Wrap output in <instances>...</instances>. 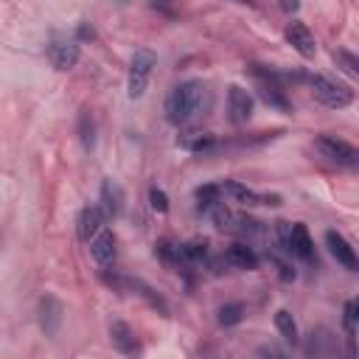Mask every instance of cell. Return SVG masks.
<instances>
[{
	"label": "cell",
	"instance_id": "obj_37",
	"mask_svg": "<svg viewBox=\"0 0 359 359\" xmlns=\"http://www.w3.org/2000/svg\"><path fill=\"white\" fill-rule=\"evenodd\" d=\"M241 3H250V0H241Z\"/></svg>",
	"mask_w": 359,
	"mask_h": 359
},
{
	"label": "cell",
	"instance_id": "obj_32",
	"mask_svg": "<svg viewBox=\"0 0 359 359\" xmlns=\"http://www.w3.org/2000/svg\"><path fill=\"white\" fill-rule=\"evenodd\" d=\"M87 39H90V42L95 39V28H93L87 20H81L79 28H76V42H87Z\"/></svg>",
	"mask_w": 359,
	"mask_h": 359
},
{
	"label": "cell",
	"instance_id": "obj_14",
	"mask_svg": "<svg viewBox=\"0 0 359 359\" xmlns=\"http://www.w3.org/2000/svg\"><path fill=\"white\" fill-rule=\"evenodd\" d=\"M104 210H101V205H87V208H81V213H79V219H76V233H79V238L87 244L101 227H104Z\"/></svg>",
	"mask_w": 359,
	"mask_h": 359
},
{
	"label": "cell",
	"instance_id": "obj_21",
	"mask_svg": "<svg viewBox=\"0 0 359 359\" xmlns=\"http://www.w3.org/2000/svg\"><path fill=\"white\" fill-rule=\"evenodd\" d=\"M180 146L185 151H210L216 149V137L210 132H188L180 137Z\"/></svg>",
	"mask_w": 359,
	"mask_h": 359
},
{
	"label": "cell",
	"instance_id": "obj_20",
	"mask_svg": "<svg viewBox=\"0 0 359 359\" xmlns=\"http://www.w3.org/2000/svg\"><path fill=\"white\" fill-rule=\"evenodd\" d=\"M154 255H157L165 266H180V264H185L182 244H177V241H171V238H160V241L154 244Z\"/></svg>",
	"mask_w": 359,
	"mask_h": 359
},
{
	"label": "cell",
	"instance_id": "obj_10",
	"mask_svg": "<svg viewBox=\"0 0 359 359\" xmlns=\"http://www.w3.org/2000/svg\"><path fill=\"white\" fill-rule=\"evenodd\" d=\"M98 202H101V210H104L107 219H118V216L123 213V202H126L121 182L104 180V182H101V191H98Z\"/></svg>",
	"mask_w": 359,
	"mask_h": 359
},
{
	"label": "cell",
	"instance_id": "obj_18",
	"mask_svg": "<svg viewBox=\"0 0 359 359\" xmlns=\"http://www.w3.org/2000/svg\"><path fill=\"white\" fill-rule=\"evenodd\" d=\"M109 339H112V345L121 351V353H137V337H135V331L123 323V320H112L109 323Z\"/></svg>",
	"mask_w": 359,
	"mask_h": 359
},
{
	"label": "cell",
	"instance_id": "obj_12",
	"mask_svg": "<svg viewBox=\"0 0 359 359\" xmlns=\"http://www.w3.org/2000/svg\"><path fill=\"white\" fill-rule=\"evenodd\" d=\"M283 36H286V42L303 56V59H314V53H317V42H314V36H311V31L303 25V22H289L286 25V31H283Z\"/></svg>",
	"mask_w": 359,
	"mask_h": 359
},
{
	"label": "cell",
	"instance_id": "obj_24",
	"mask_svg": "<svg viewBox=\"0 0 359 359\" xmlns=\"http://www.w3.org/2000/svg\"><path fill=\"white\" fill-rule=\"evenodd\" d=\"M79 137H81V146H84L87 151L95 146V123H93L90 109H81V112H79Z\"/></svg>",
	"mask_w": 359,
	"mask_h": 359
},
{
	"label": "cell",
	"instance_id": "obj_27",
	"mask_svg": "<svg viewBox=\"0 0 359 359\" xmlns=\"http://www.w3.org/2000/svg\"><path fill=\"white\" fill-rule=\"evenodd\" d=\"M334 59H337V65H342V70H345L348 76H359V59H356L353 53H348V50H334Z\"/></svg>",
	"mask_w": 359,
	"mask_h": 359
},
{
	"label": "cell",
	"instance_id": "obj_13",
	"mask_svg": "<svg viewBox=\"0 0 359 359\" xmlns=\"http://www.w3.org/2000/svg\"><path fill=\"white\" fill-rule=\"evenodd\" d=\"M65 320V309L56 297H42L39 300V328L45 331V337H56Z\"/></svg>",
	"mask_w": 359,
	"mask_h": 359
},
{
	"label": "cell",
	"instance_id": "obj_7",
	"mask_svg": "<svg viewBox=\"0 0 359 359\" xmlns=\"http://www.w3.org/2000/svg\"><path fill=\"white\" fill-rule=\"evenodd\" d=\"M283 252H286V255H294V258H300V261H306V264H311V261H314V241H311V236H309L306 224H300V222L289 224Z\"/></svg>",
	"mask_w": 359,
	"mask_h": 359
},
{
	"label": "cell",
	"instance_id": "obj_11",
	"mask_svg": "<svg viewBox=\"0 0 359 359\" xmlns=\"http://www.w3.org/2000/svg\"><path fill=\"white\" fill-rule=\"evenodd\" d=\"M90 255H93V261L101 266V269H109L112 264H115V236L109 233V230H98L90 241Z\"/></svg>",
	"mask_w": 359,
	"mask_h": 359
},
{
	"label": "cell",
	"instance_id": "obj_8",
	"mask_svg": "<svg viewBox=\"0 0 359 359\" xmlns=\"http://www.w3.org/2000/svg\"><path fill=\"white\" fill-rule=\"evenodd\" d=\"M325 244H328V252L337 258L339 266H345L348 272H356L359 269V261H356V250L351 247V241L337 233V230H325Z\"/></svg>",
	"mask_w": 359,
	"mask_h": 359
},
{
	"label": "cell",
	"instance_id": "obj_1",
	"mask_svg": "<svg viewBox=\"0 0 359 359\" xmlns=\"http://www.w3.org/2000/svg\"><path fill=\"white\" fill-rule=\"evenodd\" d=\"M208 87L202 81H182L165 95V118L174 126H185L208 107Z\"/></svg>",
	"mask_w": 359,
	"mask_h": 359
},
{
	"label": "cell",
	"instance_id": "obj_36",
	"mask_svg": "<svg viewBox=\"0 0 359 359\" xmlns=\"http://www.w3.org/2000/svg\"><path fill=\"white\" fill-rule=\"evenodd\" d=\"M154 3H160V6H163V3H168V0H154Z\"/></svg>",
	"mask_w": 359,
	"mask_h": 359
},
{
	"label": "cell",
	"instance_id": "obj_19",
	"mask_svg": "<svg viewBox=\"0 0 359 359\" xmlns=\"http://www.w3.org/2000/svg\"><path fill=\"white\" fill-rule=\"evenodd\" d=\"M258 98H261L266 107H272V109H280V112H289V109H292L286 93H283L278 84H266V81L258 84Z\"/></svg>",
	"mask_w": 359,
	"mask_h": 359
},
{
	"label": "cell",
	"instance_id": "obj_34",
	"mask_svg": "<svg viewBox=\"0 0 359 359\" xmlns=\"http://www.w3.org/2000/svg\"><path fill=\"white\" fill-rule=\"evenodd\" d=\"M280 8H283L286 14H294V11L300 8V0H280Z\"/></svg>",
	"mask_w": 359,
	"mask_h": 359
},
{
	"label": "cell",
	"instance_id": "obj_23",
	"mask_svg": "<svg viewBox=\"0 0 359 359\" xmlns=\"http://www.w3.org/2000/svg\"><path fill=\"white\" fill-rule=\"evenodd\" d=\"M216 320H219L222 328H233V325H238L244 320V306L241 303H224V306H219Z\"/></svg>",
	"mask_w": 359,
	"mask_h": 359
},
{
	"label": "cell",
	"instance_id": "obj_2",
	"mask_svg": "<svg viewBox=\"0 0 359 359\" xmlns=\"http://www.w3.org/2000/svg\"><path fill=\"white\" fill-rule=\"evenodd\" d=\"M157 65V56L146 48L135 50L132 53V62H129V79H126V93L129 98H140L146 93V84H149V76H151V67Z\"/></svg>",
	"mask_w": 359,
	"mask_h": 359
},
{
	"label": "cell",
	"instance_id": "obj_5",
	"mask_svg": "<svg viewBox=\"0 0 359 359\" xmlns=\"http://www.w3.org/2000/svg\"><path fill=\"white\" fill-rule=\"evenodd\" d=\"M314 146H317V151H320L325 160H331V163H337V165L353 168V165L359 163V151H356L348 140H339V137H334V135H320Z\"/></svg>",
	"mask_w": 359,
	"mask_h": 359
},
{
	"label": "cell",
	"instance_id": "obj_15",
	"mask_svg": "<svg viewBox=\"0 0 359 359\" xmlns=\"http://www.w3.org/2000/svg\"><path fill=\"white\" fill-rule=\"evenodd\" d=\"M337 353V337L325 328H317L309 334V342H306V356H314V359H325V356H334Z\"/></svg>",
	"mask_w": 359,
	"mask_h": 359
},
{
	"label": "cell",
	"instance_id": "obj_35",
	"mask_svg": "<svg viewBox=\"0 0 359 359\" xmlns=\"http://www.w3.org/2000/svg\"><path fill=\"white\" fill-rule=\"evenodd\" d=\"M115 3H118V6H126V3H129V0H115Z\"/></svg>",
	"mask_w": 359,
	"mask_h": 359
},
{
	"label": "cell",
	"instance_id": "obj_16",
	"mask_svg": "<svg viewBox=\"0 0 359 359\" xmlns=\"http://www.w3.org/2000/svg\"><path fill=\"white\" fill-rule=\"evenodd\" d=\"M224 264L233 266V269L250 272V269L258 266V255H255V250L247 247V244H230V247L224 250Z\"/></svg>",
	"mask_w": 359,
	"mask_h": 359
},
{
	"label": "cell",
	"instance_id": "obj_3",
	"mask_svg": "<svg viewBox=\"0 0 359 359\" xmlns=\"http://www.w3.org/2000/svg\"><path fill=\"white\" fill-rule=\"evenodd\" d=\"M309 84H311L314 98H317L320 104L331 107V109H345V107L353 101V90H351V87L337 84V81H331V79H325V76H311Z\"/></svg>",
	"mask_w": 359,
	"mask_h": 359
},
{
	"label": "cell",
	"instance_id": "obj_29",
	"mask_svg": "<svg viewBox=\"0 0 359 359\" xmlns=\"http://www.w3.org/2000/svg\"><path fill=\"white\" fill-rule=\"evenodd\" d=\"M135 289H140L137 294H143V297H146V300H149L154 309H160L163 314H168V306H165V300H163L160 294H154V289H149V286H146V283H140V280H135Z\"/></svg>",
	"mask_w": 359,
	"mask_h": 359
},
{
	"label": "cell",
	"instance_id": "obj_25",
	"mask_svg": "<svg viewBox=\"0 0 359 359\" xmlns=\"http://www.w3.org/2000/svg\"><path fill=\"white\" fill-rule=\"evenodd\" d=\"M275 328L280 331V337L286 339V342H297V323H294V317L286 311V309H280L278 314H275Z\"/></svg>",
	"mask_w": 359,
	"mask_h": 359
},
{
	"label": "cell",
	"instance_id": "obj_22",
	"mask_svg": "<svg viewBox=\"0 0 359 359\" xmlns=\"http://www.w3.org/2000/svg\"><path fill=\"white\" fill-rule=\"evenodd\" d=\"M194 199H196V208H199V210H210V208H216V205L222 202V188H219L216 182L199 185V188L194 191Z\"/></svg>",
	"mask_w": 359,
	"mask_h": 359
},
{
	"label": "cell",
	"instance_id": "obj_30",
	"mask_svg": "<svg viewBox=\"0 0 359 359\" xmlns=\"http://www.w3.org/2000/svg\"><path fill=\"white\" fill-rule=\"evenodd\" d=\"M149 202H151V210H157V213H165V210H168V196H165V191L157 188V185L149 191Z\"/></svg>",
	"mask_w": 359,
	"mask_h": 359
},
{
	"label": "cell",
	"instance_id": "obj_4",
	"mask_svg": "<svg viewBox=\"0 0 359 359\" xmlns=\"http://www.w3.org/2000/svg\"><path fill=\"white\" fill-rule=\"evenodd\" d=\"M210 216H213V224L222 230V233H233V236H252V233H261V222L250 219L247 213H236L230 208H224L222 202L216 208H210Z\"/></svg>",
	"mask_w": 359,
	"mask_h": 359
},
{
	"label": "cell",
	"instance_id": "obj_31",
	"mask_svg": "<svg viewBox=\"0 0 359 359\" xmlns=\"http://www.w3.org/2000/svg\"><path fill=\"white\" fill-rule=\"evenodd\" d=\"M269 258H272V264L278 266V275H280V280H294V269H292V264H289V261H283V258H278L275 252H272Z\"/></svg>",
	"mask_w": 359,
	"mask_h": 359
},
{
	"label": "cell",
	"instance_id": "obj_17",
	"mask_svg": "<svg viewBox=\"0 0 359 359\" xmlns=\"http://www.w3.org/2000/svg\"><path fill=\"white\" fill-rule=\"evenodd\" d=\"M219 188H222L224 196H230V199L238 202V205H247V208L264 205V194H255L252 188H247V185H241V182H236V180H224V182H219Z\"/></svg>",
	"mask_w": 359,
	"mask_h": 359
},
{
	"label": "cell",
	"instance_id": "obj_6",
	"mask_svg": "<svg viewBox=\"0 0 359 359\" xmlns=\"http://www.w3.org/2000/svg\"><path fill=\"white\" fill-rule=\"evenodd\" d=\"M81 50H79V42L76 39H67L62 34H53L48 39V62L56 67V70H70L76 67Z\"/></svg>",
	"mask_w": 359,
	"mask_h": 359
},
{
	"label": "cell",
	"instance_id": "obj_26",
	"mask_svg": "<svg viewBox=\"0 0 359 359\" xmlns=\"http://www.w3.org/2000/svg\"><path fill=\"white\" fill-rule=\"evenodd\" d=\"M342 325H345V334L348 339L356 337V300H348L345 309H342Z\"/></svg>",
	"mask_w": 359,
	"mask_h": 359
},
{
	"label": "cell",
	"instance_id": "obj_28",
	"mask_svg": "<svg viewBox=\"0 0 359 359\" xmlns=\"http://www.w3.org/2000/svg\"><path fill=\"white\" fill-rule=\"evenodd\" d=\"M182 255H185V261L208 258V241H188V244H182Z\"/></svg>",
	"mask_w": 359,
	"mask_h": 359
},
{
	"label": "cell",
	"instance_id": "obj_9",
	"mask_svg": "<svg viewBox=\"0 0 359 359\" xmlns=\"http://www.w3.org/2000/svg\"><path fill=\"white\" fill-rule=\"evenodd\" d=\"M227 118L236 123V126H241V123H247L250 118H252V95L244 90V87H230L227 90Z\"/></svg>",
	"mask_w": 359,
	"mask_h": 359
},
{
	"label": "cell",
	"instance_id": "obj_33",
	"mask_svg": "<svg viewBox=\"0 0 359 359\" xmlns=\"http://www.w3.org/2000/svg\"><path fill=\"white\" fill-rule=\"evenodd\" d=\"M258 356H280L283 359L286 353L280 348H275V345H264V348H258Z\"/></svg>",
	"mask_w": 359,
	"mask_h": 359
}]
</instances>
